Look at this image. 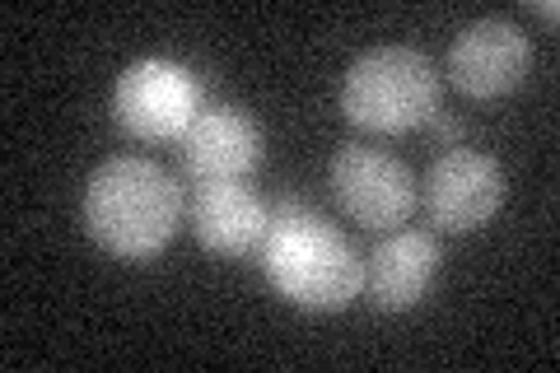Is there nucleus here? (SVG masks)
Masks as SVG:
<instances>
[{
	"label": "nucleus",
	"instance_id": "f03ea898",
	"mask_svg": "<svg viewBox=\"0 0 560 373\" xmlns=\"http://www.w3.org/2000/svg\"><path fill=\"white\" fill-rule=\"evenodd\" d=\"M183 187L164 164L117 154L98 164L84 187V229L121 261H150L173 243L183 224Z\"/></svg>",
	"mask_w": 560,
	"mask_h": 373
},
{
	"label": "nucleus",
	"instance_id": "9b49d317",
	"mask_svg": "<svg viewBox=\"0 0 560 373\" xmlns=\"http://www.w3.org/2000/svg\"><path fill=\"white\" fill-rule=\"evenodd\" d=\"M533 14H537V20H547V24H556L560 5H556V0H533Z\"/></svg>",
	"mask_w": 560,
	"mask_h": 373
},
{
	"label": "nucleus",
	"instance_id": "39448f33",
	"mask_svg": "<svg viewBox=\"0 0 560 373\" xmlns=\"http://www.w3.org/2000/svg\"><path fill=\"white\" fill-rule=\"evenodd\" d=\"M327 177H331V197H337V206L364 229L407 224V215L420 201L411 168L401 164V159H393L388 150L360 145V140H350V145H341L331 154Z\"/></svg>",
	"mask_w": 560,
	"mask_h": 373
},
{
	"label": "nucleus",
	"instance_id": "0eeeda50",
	"mask_svg": "<svg viewBox=\"0 0 560 373\" xmlns=\"http://www.w3.org/2000/svg\"><path fill=\"white\" fill-rule=\"evenodd\" d=\"M533 38L514 20H477L448 47V75L467 98H504L528 80Z\"/></svg>",
	"mask_w": 560,
	"mask_h": 373
},
{
	"label": "nucleus",
	"instance_id": "423d86ee",
	"mask_svg": "<svg viewBox=\"0 0 560 373\" xmlns=\"http://www.w3.org/2000/svg\"><path fill=\"white\" fill-rule=\"evenodd\" d=\"M504 206V168L481 150L453 145L425 173V215L444 234H471Z\"/></svg>",
	"mask_w": 560,
	"mask_h": 373
},
{
	"label": "nucleus",
	"instance_id": "7ed1b4c3",
	"mask_svg": "<svg viewBox=\"0 0 560 373\" xmlns=\"http://www.w3.org/2000/svg\"><path fill=\"white\" fill-rule=\"evenodd\" d=\"M341 113L374 136L416 131L440 113V70L416 47H374L350 61Z\"/></svg>",
	"mask_w": 560,
	"mask_h": 373
},
{
	"label": "nucleus",
	"instance_id": "f257e3e1",
	"mask_svg": "<svg viewBox=\"0 0 560 373\" xmlns=\"http://www.w3.org/2000/svg\"><path fill=\"white\" fill-rule=\"evenodd\" d=\"M257 261L271 290L308 313H341L364 290V257L355 243L304 197H280Z\"/></svg>",
	"mask_w": 560,
	"mask_h": 373
},
{
	"label": "nucleus",
	"instance_id": "f8f14e48",
	"mask_svg": "<svg viewBox=\"0 0 560 373\" xmlns=\"http://www.w3.org/2000/svg\"><path fill=\"white\" fill-rule=\"evenodd\" d=\"M440 140L453 150V140H458V121H440Z\"/></svg>",
	"mask_w": 560,
	"mask_h": 373
},
{
	"label": "nucleus",
	"instance_id": "1a4fd4ad",
	"mask_svg": "<svg viewBox=\"0 0 560 373\" xmlns=\"http://www.w3.org/2000/svg\"><path fill=\"white\" fill-rule=\"evenodd\" d=\"M187 224L206 253L248 257V253H261V238L271 229V210L248 183H197L187 201Z\"/></svg>",
	"mask_w": 560,
	"mask_h": 373
},
{
	"label": "nucleus",
	"instance_id": "9d476101",
	"mask_svg": "<svg viewBox=\"0 0 560 373\" xmlns=\"http://www.w3.org/2000/svg\"><path fill=\"white\" fill-rule=\"evenodd\" d=\"M440 261L444 253L430 229H397L364 261V294L378 313H407L430 294Z\"/></svg>",
	"mask_w": 560,
	"mask_h": 373
},
{
	"label": "nucleus",
	"instance_id": "20e7f679",
	"mask_svg": "<svg viewBox=\"0 0 560 373\" xmlns=\"http://www.w3.org/2000/svg\"><path fill=\"white\" fill-rule=\"evenodd\" d=\"M206 108V89L187 66L150 57L121 70L113 89L117 127L136 140H183V131Z\"/></svg>",
	"mask_w": 560,
	"mask_h": 373
},
{
	"label": "nucleus",
	"instance_id": "6e6552de",
	"mask_svg": "<svg viewBox=\"0 0 560 373\" xmlns=\"http://www.w3.org/2000/svg\"><path fill=\"white\" fill-rule=\"evenodd\" d=\"M178 150L191 183H248V173L261 164V131L248 113L206 103Z\"/></svg>",
	"mask_w": 560,
	"mask_h": 373
}]
</instances>
